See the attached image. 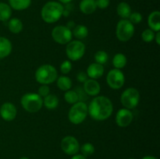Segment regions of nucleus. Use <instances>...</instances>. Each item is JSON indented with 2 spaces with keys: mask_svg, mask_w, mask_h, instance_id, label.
I'll list each match as a JSON object with an SVG mask.
<instances>
[{
  "mask_svg": "<svg viewBox=\"0 0 160 159\" xmlns=\"http://www.w3.org/2000/svg\"><path fill=\"white\" fill-rule=\"evenodd\" d=\"M106 82L110 88L118 90L124 85L125 76L121 70L114 68L108 73L106 76Z\"/></svg>",
  "mask_w": 160,
  "mask_h": 159,
  "instance_id": "nucleus-10",
  "label": "nucleus"
},
{
  "mask_svg": "<svg viewBox=\"0 0 160 159\" xmlns=\"http://www.w3.org/2000/svg\"><path fill=\"white\" fill-rule=\"evenodd\" d=\"M12 16V9L9 4L0 2V21L6 22L10 19Z\"/></svg>",
  "mask_w": 160,
  "mask_h": 159,
  "instance_id": "nucleus-24",
  "label": "nucleus"
},
{
  "mask_svg": "<svg viewBox=\"0 0 160 159\" xmlns=\"http://www.w3.org/2000/svg\"><path fill=\"white\" fill-rule=\"evenodd\" d=\"M134 31V25L128 19H121L117 25L116 34L119 41L127 42L132 38Z\"/></svg>",
  "mask_w": 160,
  "mask_h": 159,
  "instance_id": "nucleus-6",
  "label": "nucleus"
},
{
  "mask_svg": "<svg viewBox=\"0 0 160 159\" xmlns=\"http://www.w3.org/2000/svg\"><path fill=\"white\" fill-rule=\"evenodd\" d=\"M66 53L70 61H78L85 53V45L79 40L71 41L67 45Z\"/></svg>",
  "mask_w": 160,
  "mask_h": 159,
  "instance_id": "nucleus-8",
  "label": "nucleus"
},
{
  "mask_svg": "<svg viewBox=\"0 0 160 159\" xmlns=\"http://www.w3.org/2000/svg\"><path fill=\"white\" fill-rule=\"evenodd\" d=\"M128 20H130L131 23L133 24H138L141 22L142 21V15L138 12H131V14L130 15Z\"/></svg>",
  "mask_w": 160,
  "mask_h": 159,
  "instance_id": "nucleus-32",
  "label": "nucleus"
},
{
  "mask_svg": "<svg viewBox=\"0 0 160 159\" xmlns=\"http://www.w3.org/2000/svg\"><path fill=\"white\" fill-rule=\"evenodd\" d=\"M148 24L149 29L152 30L154 32L160 31V12L159 11H153L149 14L148 17Z\"/></svg>",
  "mask_w": 160,
  "mask_h": 159,
  "instance_id": "nucleus-17",
  "label": "nucleus"
},
{
  "mask_svg": "<svg viewBox=\"0 0 160 159\" xmlns=\"http://www.w3.org/2000/svg\"><path fill=\"white\" fill-rule=\"evenodd\" d=\"M20 159H29V158H28V157H20Z\"/></svg>",
  "mask_w": 160,
  "mask_h": 159,
  "instance_id": "nucleus-41",
  "label": "nucleus"
},
{
  "mask_svg": "<svg viewBox=\"0 0 160 159\" xmlns=\"http://www.w3.org/2000/svg\"><path fill=\"white\" fill-rule=\"evenodd\" d=\"M12 45L10 41L5 37H0V59L8 57L12 52Z\"/></svg>",
  "mask_w": 160,
  "mask_h": 159,
  "instance_id": "nucleus-16",
  "label": "nucleus"
},
{
  "mask_svg": "<svg viewBox=\"0 0 160 159\" xmlns=\"http://www.w3.org/2000/svg\"><path fill=\"white\" fill-rule=\"evenodd\" d=\"M60 147L62 151L68 155H74L80 150L78 140L73 136H67L61 140Z\"/></svg>",
  "mask_w": 160,
  "mask_h": 159,
  "instance_id": "nucleus-11",
  "label": "nucleus"
},
{
  "mask_svg": "<svg viewBox=\"0 0 160 159\" xmlns=\"http://www.w3.org/2000/svg\"><path fill=\"white\" fill-rule=\"evenodd\" d=\"M71 159H86V157H84L82 154H74L71 157Z\"/></svg>",
  "mask_w": 160,
  "mask_h": 159,
  "instance_id": "nucleus-37",
  "label": "nucleus"
},
{
  "mask_svg": "<svg viewBox=\"0 0 160 159\" xmlns=\"http://www.w3.org/2000/svg\"><path fill=\"white\" fill-rule=\"evenodd\" d=\"M120 101L125 108L130 110L135 108L140 101V93L134 87H129L122 93Z\"/></svg>",
  "mask_w": 160,
  "mask_h": 159,
  "instance_id": "nucleus-7",
  "label": "nucleus"
},
{
  "mask_svg": "<svg viewBox=\"0 0 160 159\" xmlns=\"http://www.w3.org/2000/svg\"><path fill=\"white\" fill-rule=\"evenodd\" d=\"M94 59H95V61L96 63L104 65L109 60V55H108V53L106 51L100 50V51H98L97 52H95Z\"/></svg>",
  "mask_w": 160,
  "mask_h": 159,
  "instance_id": "nucleus-28",
  "label": "nucleus"
},
{
  "mask_svg": "<svg viewBox=\"0 0 160 159\" xmlns=\"http://www.w3.org/2000/svg\"><path fill=\"white\" fill-rule=\"evenodd\" d=\"M64 6L59 2L49 1L45 3L41 11L42 18L45 23H53L62 17Z\"/></svg>",
  "mask_w": 160,
  "mask_h": 159,
  "instance_id": "nucleus-2",
  "label": "nucleus"
},
{
  "mask_svg": "<svg viewBox=\"0 0 160 159\" xmlns=\"http://www.w3.org/2000/svg\"><path fill=\"white\" fill-rule=\"evenodd\" d=\"M72 34L77 39L81 40V39H84L88 37V29L84 25L78 24L73 27Z\"/></svg>",
  "mask_w": 160,
  "mask_h": 159,
  "instance_id": "nucleus-23",
  "label": "nucleus"
},
{
  "mask_svg": "<svg viewBox=\"0 0 160 159\" xmlns=\"http://www.w3.org/2000/svg\"><path fill=\"white\" fill-rule=\"evenodd\" d=\"M142 159H158L156 157H153V156H145Z\"/></svg>",
  "mask_w": 160,
  "mask_h": 159,
  "instance_id": "nucleus-40",
  "label": "nucleus"
},
{
  "mask_svg": "<svg viewBox=\"0 0 160 159\" xmlns=\"http://www.w3.org/2000/svg\"><path fill=\"white\" fill-rule=\"evenodd\" d=\"M52 37L56 43L59 45H67L72 41L73 34L71 30L69 29L67 26L59 25L55 26L52 29Z\"/></svg>",
  "mask_w": 160,
  "mask_h": 159,
  "instance_id": "nucleus-9",
  "label": "nucleus"
},
{
  "mask_svg": "<svg viewBox=\"0 0 160 159\" xmlns=\"http://www.w3.org/2000/svg\"><path fill=\"white\" fill-rule=\"evenodd\" d=\"M38 92V94L42 98H45V97H46L47 95L50 94V88L48 85H44V84H42V86L39 87Z\"/></svg>",
  "mask_w": 160,
  "mask_h": 159,
  "instance_id": "nucleus-33",
  "label": "nucleus"
},
{
  "mask_svg": "<svg viewBox=\"0 0 160 159\" xmlns=\"http://www.w3.org/2000/svg\"><path fill=\"white\" fill-rule=\"evenodd\" d=\"M80 149H81V153H82V155H84V157L92 155L95 153V147L91 143H84L81 146V147H80Z\"/></svg>",
  "mask_w": 160,
  "mask_h": 159,
  "instance_id": "nucleus-29",
  "label": "nucleus"
},
{
  "mask_svg": "<svg viewBox=\"0 0 160 159\" xmlns=\"http://www.w3.org/2000/svg\"><path fill=\"white\" fill-rule=\"evenodd\" d=\"M89 115L97 121L107 119L113 112V105L109 98L106 96H95L88 106Z\"/></svg>",
  "mask_w": 160,
  "mask_h": 159,
  "instance_id": "nucleus-1",
  "label": "nucleus"
},
{
  "mask_svg": "<svg viewBox=\"0 0 160 159\" xmlns=\"http://www.w3.org/2000/svg\"><path fill=\"white\" fill-rule=\"evenodd\" d=\"M155 35H156V32L151 29H145V31L142 32V38L146 43H150L155 38Z\"/></svg>",
  "mask_w": 160,
  "mask_h": 159,
  "instance_id": "nucleus-30",
  "label": "nucleus"
},
{
  "mask_svg": "<svg viewBox=\"0 0 160 159\" xmlns=\"http://www.w3.org/2000/svg\"><path fill=\"white\" fill-rule=\"evenodd\" d=\"M83 89L87 95L95 97L98 96V94L101 91V86L96 80L89 78L84 83Z\"/></svg>",
  "mask_w": 160,
  "mask_h": 159,
  "instance_id": "nucleus-14",
  "label": "nucleus"
},
{
  "mask_svg": "<svg viewBox=\"0 0 160 159\" xmlns=\"http://www.w3.org/2000/svg\"><path fill=\"white\" fill-rule=\"evenodd\" d=\"M57 87L62 91H67L70 90L72 87V80L70 77L67 76H61L57 78Z\"/></svg>",
  "mask_w": 160,
  "mask_h": 159,
  "instance_id": "nucleus-26",
  "label": "nucleus"
},
{
  "mask_svg": "<svg viewBox=\"0 0 160 159\" xmlns=\"http://www.w3.org/2000/svg\"><path fill=\"white\" fill-rule=\"evenodd\" d=\"M20 104L26 112L35 113L39 112L43 106V98L36 93H27L22 96Z\"/></svg>",
  "mask_w": 160,
  "mask_h": 159,
  "instance_id": "nucleus-4",
  "label": "nucleus"
},
{
  "mask_svg": "<svg viewBox=\"0 0 160 159\" xmlns=\"http://www.w3.org/2000/svg\"><path fill=\"white\" fill-rule=\"evenodd\" d=\"M17 115V108L12 103L5 102L0 107V116L5 121H12L13 119H15Z\"/></svg>",
  "mask_w": 160,
  "mask_h": 159,
  "instance_id": "nucleus-13",
  "label": "nucleus"
},
{
  "mask_svg": "<svg viewBox=\"0 0 160 159\" xmlns=\"http://www.w3.org/2000/svg\"><path fill=\"white\" fill-rule=\"evenodd\" d=\"M154 40L156 41V44H157L158 45H160V31H159V32H156V35H155Z\"/></svg>",
  "mask_w": 160,
  "mask_h": 159,
  "instance_id": "nucleus-36",
  "label": "nucleus"
},
{
  "mask_svg": "<svg viewBox=\"0 0 160 159\" xmlns=\"http://www.w3.org/2000/svg\"><path fill=\"white\" fill-rule=\"evenodd\" d=\"M72 62L70 60H65L61 63L60 71L63 75H67L71 71Z\"/></svg>",
  "mask_w": 160,
  "mask_h": 159,
  "instance_id": "nucleus-31",
  "label": "nucleus"
},
{
  "mask_svg": "<svg viewBox=\"0 0 160 159\" xmlns=\"http://www.w3.org/2000/svg\"><path fill=\"white\" fill-rule=\"evenodd\" d=\"M117 12L121 19H128L131 14V7L126 2H121L117 5Z\"/></svg>",
  "mask_w": 160,
  "mask_h": 159,
  "instance_id": "nucleus-19",
  "label": "nucleus"
},
{
  "mask_svg": "<svg viewBox=\"0 0 160 159\" xmlns=\"http://www.w3.org/2000/svg\"><path fill=\"white\" fill-rule=\"evenodd\" d=\"M43 105L49 110L56 108L59 105V98L56 95L49 94L43 98Z\"/></svg>",
  "mask_w": 160,
  "mask_h": 159,
  "instance_id": "nucleus-21",
  "label": "nucleus"
},
{
  "mask_svg": "<svg viewBox=\"0 0 160 159\" xmlns=\"http://www.w3.org/2000/svg\"><path fill=\"white\" fill-rule=\"evenodd\" d=\"M9 30L13 34H19L23 31V25L21 20L18 18L9 19L8 22Z\"/></svg>",
  "mask_w": 160,
  "mask_h": 159,
  "instance_id": "nucleus-22",
  "label": "nucleus"
},
{
  "mask_svg": "<svg viewBox=\"0 0 160 159\" xmlns=\"http://www.w3.org/2000/svg\"><path fill=\"white\" fill-rule=\"evenodd\" d=\"M88 114V105L84 101H78L73 104L68 112L69 120L74 125H79L82 123L87 118Z\"/></svg>",
  "mask_w": 160,
  "mask_h": 159,
  "instance_id": "nucleus-5",
  "label": "nucleus"
},
{
  "mask_svg": "<svg viewBox=\"0 0 160 159\" xmlns=\"http://www.w3.org/2000/svg\"><path fill=\"white\" fill-rule=\"evenodd\" d=\"M134 115L130 109L120 108L116 115V123L120 127H127L133 121Z\"/></svg>",
  "mask_w": 160,
  "mask_h": 159,
  "instance_id": "nucleus-12",
  "label": "nucleus"
},
{
  "mask_svg": "<svg viewBox=\"0 0 160 159\" xmlns=\"http://www.w3.org/2000/svg\"><path fill=\"white\" fill-rule=\"evenodd\" d=\"M64 100L67 101L68 104H73L79 101V98H78V94L75 90H69L65 91L64 94Z\"/></svg>",
  "mask_w": 160,
  "mask_h": 159,
  "instance_id": "nucleus-27",
  "label": "nucleus"
},
{
  "mask_svg": "<svg viewBox=\"0 0 160 159\" xmlns=\"http://www.w3.org/2000/svg\"><path fill=\"white\" fill-rule=\"evenodd\" d=\"M32 0H9V5L11 9L17 11L27 9L31 5Z\"/></svg>",
  "mask_w": 160,
  "mask_h": 159,
  "instance_id": "nucleus-20",
  "label": "nucleus"
},
{
  "mask_svg": "<svg viewBox=\"0 0 160 159\" xmlns=\"http://www.w3.org/2000/svg\"><path fill=\"white\" fill-rule=\"evenodd\" d=\"M127 62H128V59L123 53H117L112 59V65L115 67V69H117V70H121L124 68L125 65H127Z\"/></svg>",
  "mask_w": 160,
  "mask_h": 159,
  "instance_id": "nucleus-25",
  "label": "nucleus"
},
{
  "mask_svg": "<svg viewBox=\"0 0 160 159\" xmlns=\"http://www.w3.org/2000/svg\"><path fill=\"white\" fill-rule=\"evenodd\" d=\"M97 9L95 0H81L80 2V10L86 15H90Z\"/></svg>",
  "mask_w": 160,
  "mask_h": 159,
  "instance_id": "nucleus-18",
  "label": "nucleus"
},
{
  "mask_svg": "<svg viewBox=\"0 0 160 159\" xmlns=\"http://www.w3.org/2000/svg\"><path fill=\"white\" fill-rule=\"evenodd\" d=\"M67 26L69 28V29L71 30V29H72V26H73V27H74V26H74V22H73V21H70V22H68V23H67Z\"/></svg>",
  "mask_w": 160,
  "mask_h": 159,
  "instance_id": "nucleus-38",
  "label": "nucleus"
},
{
  "mask_svg": "<svg viewBox=\"0 0 160 159\" xmlns=\"http://www.w3.org/2000/svg\"><path fill=\"white\" fill-rule=\"evenodd\" d=\"M97 8L101 9H106L110 4V0H95Z\"/></svg>",
  "mask_w": 160,
  "mask_h": 159,
  "instance_id": "nucleus-34",
  "label": "nucleus"
},
{
  "mask_svg": "<svg viewBox=\"0 0 160 159\" xmlns=\"http://www.w3.org/2000/svg\"><path fill=\"white\" fill-rule=\"evenodd\" d=\"M35 80L38 83L44 85H48L57 80L58 72L53 65L45 64L37 69L35 72Z\"/></svg>",
  "mask_w": 160,
  "mask_h": 159,
  "instance_id": "nucleus-3",
  "label": "nucleus"
},
{
  "mask_svg": "<svg viewBox=\"0 0 160 159\" xmlns=\"http://www.w3.org/2000/svg\"><path fill=\"white\" fill-rule=\"evenodd\" d=\"M104 71L105 69L103 65L96 63V62H94V63L90 64V65H88L86 73H87L88 76L90 79L97 80L99 79L100 77H102V76H103Z\"/></svg>",
  "mask_w": 160,
  "mask_h": 159,
  "instance_id": "nucleus-15",
  "label": "nucleus"
},
{
  "mask_svg": "<svg viewBox=\"0 0 160 159\" xmlns=\"http://www.w3.org/2000/svg\"><path fill=\"white\" fill-rule=\"evenodd\" d=\"M129 159H134V158H129Z\"/></svg>",
  "mask_w": 160,
  "mask_h": 159,
  "instance_id": "nucleus-42",
  "label": "nucleus"
},
{
  "mask_svg": "<svg viewBox=\"0 0 160 159\" xmlns=\"http://www.w3.org/2000/svg\"><path fill=\"white\" fill-rule=\"evenodd\" d=\"M59 1V2H60L61 4H69V3L70 2L72 1V0H58Z\"/></svg>",
  "mask_w": 160,
  "mask_h": 159,
  "instance_id": "nucleus-39",
  "label": "nucleus"
},
{
  "mask_svg": "<svg viewBox=\"0 0 160 159\" xmlns=\"http://www.w3.org/2000/svg\"><path fill=\"white\" fill-rule=\"evenodd\" d=\"M88 79V76L87 73L85 72H80V73H78L77 75V80H78V82L83 83L84 84L87 80Z\"/></svg>",
  "mask_w": 160,
  "mask_h": 159,
  "instance_id": "nucleus-35",
  "label": "nucleus"
}]
</instances>
